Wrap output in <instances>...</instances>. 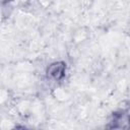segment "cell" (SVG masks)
<instances>
[{"label": "cell", "instance_id": "1", "mask_svg": "<svg viewBox=\"0 0 130 130\" xmlns=\"http://www.w3.org/2000/svg\"><path fill=\"white\" fill-rule=\"evenodd\" d=\"M63 72H64V65L62 63L52 64L48 70V73L55 78H60L63 75Z\"/></svg>", "mask_w": 130, "mask_h": 130}]
</instances>
